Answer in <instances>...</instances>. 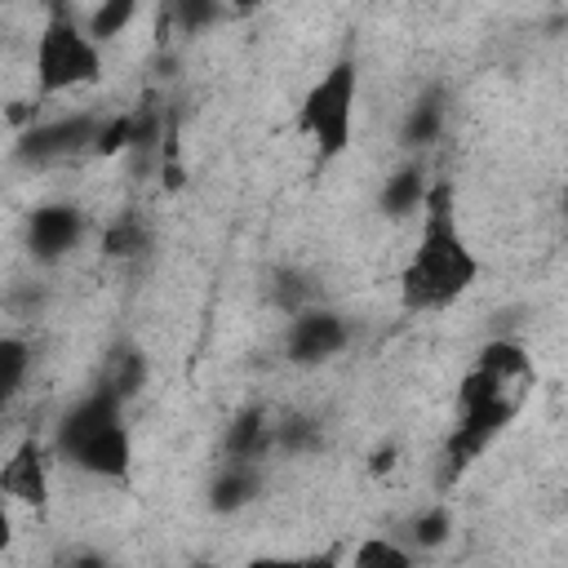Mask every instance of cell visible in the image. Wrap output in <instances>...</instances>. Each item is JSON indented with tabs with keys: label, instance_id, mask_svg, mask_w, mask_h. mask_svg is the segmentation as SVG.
<instances>
[{
	"label": "cell",
	"instance_id": "obj_10",
	"mask_svg": "<svg viewBox=\"0 0 568 568\" xmlns=\"http://www.w3.org/2000/svg\"><path fill=\"white\" fill-rule=\"evenodd\" d=\"M262 493V462L226 457L209 479V510L213 515H240Z\"/></svg>",
	"mask_w": 568,
	"mask_h": 568
},
{
	"label": "cell",
	"instance_id": "obj_16",
	"mask_svg": "<svg viewBox=\"0 0 568 568\" xmlns=\"http://www.w3.org/2000/svg\"><path fill=\"white\" fill-rule=\"evenodd\" d=\"M155 178L164 195H178L186 186V160H182V120L178 106H169L164 115V133H160V155H155Z\"/></svg>",
	"mask_w": 568,
	"mask_h": 568
},
{
	"label": "cell",
	"instance_id": "obj_11",
	"mask_svg": "<svg viewBox=\"0 0 568 568\" xmlns=\"http://www.w3.org/2000/svg\"><path fill=\"white\" fill-rule=\"evenodd\" d=\"M222 453L226 457H244V462H266L275 453V417L257 404L240 408L226 430H222Z\"/></svg>",
	"mask_w": 568,
	"mask_h": 568
},
{
	"label": "cell",
	"instance_id": "obj_12",
	"mask_svg": "<svg viewBox=\"0 0 568 568\" xmlns=\"http://www.w3.org/2000/svg\"><path fill=\"white\" fill-rule=\"evenodd\" d=\"M151 377V364H146V351L138 342H111L102 364H98V386L111 390L115 399H133Z\"/></svg>",
	"mask_w": 568,
	"mask_h": 568
},
{
	"label": "cell",
	"instance_id": "obj_2",
	"mask_svg": "<svg viewBox=\"0 0 568 568\" xmlns=\"http://www.w3.org/2000/svg\"><path fill=\"white\" fill-rule=\"evenodd\" d=\"M422 231L399 271V311L435 315L466 297L479 280V257L457 222V186L453 178H430L422 200Z\"/></svg>",
	"mask_w": 568,
	"mask_h": 568
},
{
	"label": "cell",
	"instance_id": "obj_23",
	"mask_svg": "<svg viewBox=\"0 0 568 568\" xmlns=\"http://www.w3.org/2000/svg\"><path fill=\"white\" fill-rule=\"evenodd\" d=\"M271 297H275V306H280L284 315H293V311H302V306L315 302V284H311V275H302L297 266H280V271L271 275Z\"/></svg>",
	"mask_w": 568,
	"mask_h": 568
},
{
	"label": "cell",
	"instance_id": "obj_22",
	"mask_svg": "<svg viewBox=\"0 0 568 568\" xmlns=\"http://www.w3.org/2000/svg\"><path fill=\"white\" fill-rule=\"evenodd\" d=\"M417 550L395 541V537H364L355 550H351V564L355 568H413Z\"/></svg>",
	"mask_w": 568,
	"mask_h": 568
},
{
	"label": "cell",
	"instance_id": "obj_20",
	"mask_svg": "<svg viewBox=\"0 0 568 568\" xmlns=\"http://www.w3.org/2000/svg\"><path fill=\"white\" fill-rule=\"evenodd\" d=\"M408 546L413 550H439L448 537H453V510L444 506V501H435V506H426V510H417L413 519H408Z\"/></svg>",
	"mask_w": 568,
	"mask_h": 568
},
{
	"label": "cell",
	"instance_id": "obj_7",
	"mask_svg": "<svg viewBox=\"0 0 568 568\" xmlns=\"http://www.w3.org/2000/svg\"><path fill=\"white\" fill-rule=\"evenodd\" d=\"M346 346H351V320L342 311L311 302V306L288 315V328H284V359L288 364L315 368V364L337 359Z\"/></svg>",
	"mask_w": 568,
	"mask_h": 568
},
{
	"label": "cell",
	"instance_id": "obj_8",
	"mask_svg": "<svg viewBox=\"0 0 568 568\" xmlns=\"http://www.w3.org/2000/svg\"><path fill=\"white\" fill-rule=\"evenodd\" d=\"M89 231V217L80 204L71 200H49V204H36L27 213V226H22V244L36 262H62L80 248Z\"/></svg>",
	"mask_w": 568,
	"mask_h": 568
},
{
	"label": "cell",
	"instance_id": "obj_15",
	"mask_svg": "<svg viewBox=\"0 0 568 568\" xmlns=\"http://www.w3.org/2000/svg\"><path fill=\"white\" fill-rule=\"evenodd\" d=\"M31 364H36L31 342L18 333H0V417L18 404V395L31 377Z\"/></svg>",
	"mask_w": 568,
	"mask_h": 568
},
{
	"label": "cell",
	"instance_id": "obj_24",
	"mask_svg": "<svg viewBox=\"0 0 568 568\" xmlns=\"http://www.w3.org/2000/svg\"><path fill=\"white\" fill-rule=\"evenodd\" d=\"M124 151H129V111L102 115V124H98V133H93V146H89V155H98V160H115V155H124Z\"/></svg>",
	"mask_w": 568,
	"mask_h": 568
},
{
	"label": "cell",
	"instance_id": "obj_5",
	"mask_svg": "<svg viewBox=\"0 0 568 568\" xmlns=\"http://www.w3.org/2000/svg\"><path fill=\"white\" fill-rule=\"evenodd\" d=\"M355 106H359V62L351 53H342L302 93L297 115H293V133L311 142L320 164H333V160H342L351 151V142H355Z\"/></svg>",
	"mask_w": 568,
	"mask_h": 568
},
{
	"label": "cell",
	"instance_id": "obj_6",
	"mask_svg": "<svg viewBox=\"0 0 568 568\" xmlns=\"http://www.w3.org/2000/svg\"><path fill=\"white\" fill-rule=\"evenodd\" d=\"M98 124H102L98 111H71V115H58V120H31L27 129H18V142H13L9 160L22 164V169H49V164L89 155Z\"/></svg>",
	"mask_w": 568,
	"mask_h": 568
},
{
	"label": "cell",
	"instance_id": "obj_13",
	"mask_svg": "<svg viewBox=\"0 0 568 568\" xmlns=\"http://www.w3.org/2000/svg\"><path fill=\"white\" fill-rule=\"evenodd\" d=\"M444 124H448V98L439 89H426L399 120V146L404 151H426L444 138Z\"/></svg>",
	"mask_w": 568,
	"mask_h": 568
},
{
	"label": "cell",
	"instance_id": "obj_26",
	"mask_svg": "<svg viewBox=\"0 0 568 568\" xmlns=\"http://www.w3.org/2000/svg\"><path fill=\"white\" fill-rule=\"evenodd\" d=\"M13 546V515H9V501L0 497V550Z\"/></svg>",
	"mask_w": 568,
	"mask_h": 568
},
{
	"label": "cell",
	"instance_id": "obj_19",
	"mask_svg": "<svg viewBox=\"0 0 568 568\" xmlns=\"http://www.w3.org/2000/svg\"><path fill=\"white\" fill-rule=\"evenodd\" d=\"M222 13H226V0H164V18L182 36H200V31L217 27Z\"/></svg>",
	"mask_w": 568,
	"mask_h": 568
},
{
	"label": "cell",
	"instance_id": "obj_9",
	"mask_svg": "<svg viewBox=\"0 0 568 568\" xmlns=\"http://www.w3.org/2000/svg\"><path fill=\"white\" fill-rule=\"evenodd\" d=\"M49 488H53L49 444L40 435H22L9 448V457L0 462V497L18 501L27 510H44L49 506Z\"/></svg>",
	"mask_w": 568,
	"mask_h": 568
},
{
	"label": "cell",
	"instance_id": "obj_14",
	"mask_svg": "<svg viewBox=\"0 0 568 568\" xmlns=\"http://www.w3.org/2000/svg\"><path fill=\"white\" fill-rule=\"evenodd\" d=\"M426 186H430L426 164H422V160H408L399 173H390V178L382 182L377 204H382L386 217H413V213L422 209V200H426Z\"/></svg>",
	"mask_w": 568,
	"mask_h": 568
},
{
	"label": "cell",
	"instance_id": "obj_4",
	"mask_svg": "<svg viewBox=\"0 0 568 568\" xmlns=\"http://www.w3.org/2000/svg\"><path fill=\"white\" fill-rule=\"evenodd\" d=\"M31 80H36V102L102 80V44L84 31V22H75L67 0H49V18L31 49Z\"/></svg>",
	"mask_w": 568,
	"mask_h": 568
},
{
	"label": "cell",
	"instance_id": "obj_27",
	"mask_svg": "<svg viewBox=\"0 0 568 568\" xmlns=\"http://www.w3.org/2000/svg\"><path fill=\"white\" fill-rule=\"evenodd\" d=\"M262 9V0H226V13L231 18H253Z\"/></svg>",
	"mask_w": 568,
	"mask_h": 568
},
{
	"label": "cell",
	"instance_id": "obj_25",
	"mask_svg": "<svg viewBox=\"0 0 568 568\" xmlns=\"http://www.w3.org/2000/svg\"><path fill=\"white\" fill-rule=\"evenodd\" d=\"M395 466H399V444H395V439H382V444L368 453V475H373V479H386Z\"/></svg>",
	"mask_w": 568,
	"mask_h": 568
},
{
	"label": "cell",
	"instance_id": "obj_17",
	"mask_svg": "<svg viewBox=\"0 0 568 568\" xmlns=\"http://www.w3.org/2000/svg\"><path fill=\"white\" fill-rule=\"evenodd\" d=\"M320 444H324V430L315 417H306V413H280L275 417V453L311 457V453H320Z\"/></svg>",
	"mask_w": 568,
	"mask_h": 568
},
{
	"label": "cell",
	"instance_id": "obj_1",
	"mask_svg": "<svg viewBox=\"0 0 568 568\" xmlns=\"http://www.w3.org/2000/svg\"><path fill=\"white\" fill-rule=\"evenodd\" d=\"M532 386H537V364L524 342L493 337L475 351V364L457 386V422L444 435L439 488H453L488 453V444L524 413Z\"/></svg>",
	"mask_w": 568,
	"mask_h": 568
},
{
	"label": "cell",
	"instance_id": "obj_18",
	"mask_svg": "<svg viewBox=\"0 0 568 568\" xmlns=\"http://www.w3.org/2000/svg\"><path fill=\"white\" fill-rule=\"evenodd\" d=\"M102 257H111V262H129V257H142V248L151 244V235H146V226H142V217H133V213H120L115 222H106L102 226Z\"/></svg>",
	"mask_w": 568,
	"mask_h": 568
},
{
	"label": "cell",
	"instance_id": "obj_3",
	"mask_svg": "<svg viewBox=\"0 0 568 568\" xmlns=\"http://www.w3.org/2000/svg\"><path fill=\"white\" fill-rule=\"evenodd\" d=\"M53 457L89 479L124 484L133 475V430L124 422V399L93 386L53 426Z\"/></svg>",
	"mask_w": 568,
	"mask_h": 568
},
{
	"label": "cell",
	"instance_id": "obj_21",
	"mask_svg": "<svg viewBox=\"0 0 568 568\" xmlns=\"http://www.w3.org/2000/svg\"><path fill=\"white\" fill-rule=\"evenodd\" d=\"M138 9H142V0H98L93 13L84 18V31H89L98 44H106V40H115V36H124V31L133 27Z\"/></svg>",
	"mask_w": 568,
	"mask_h": 568
}]
</instances>
